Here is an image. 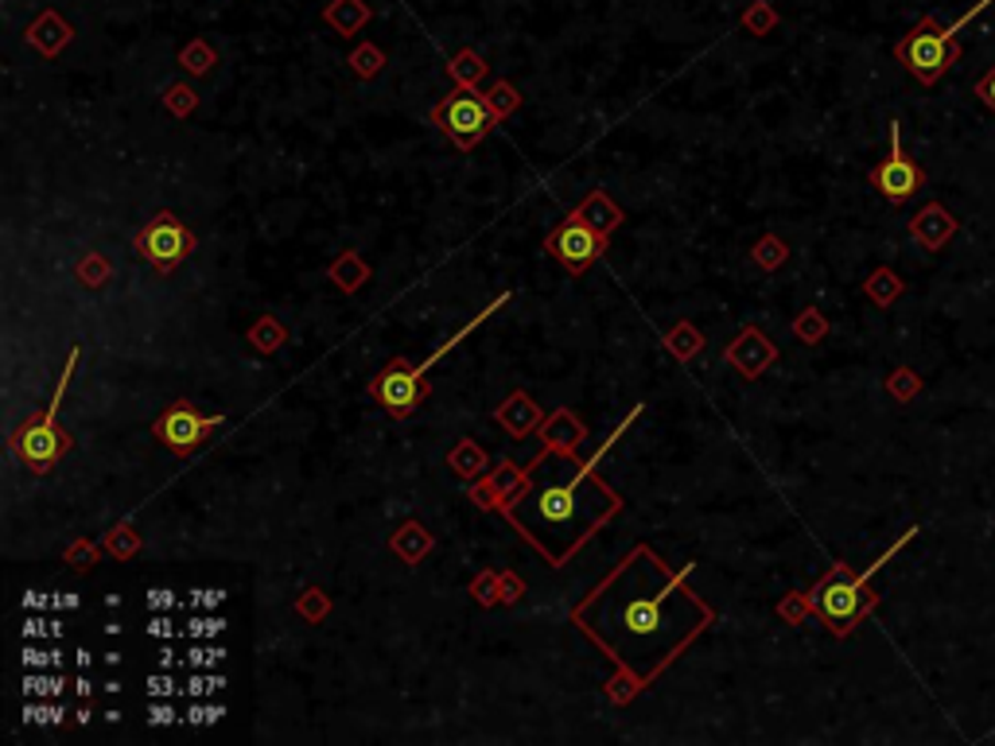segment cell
I'll list each match as a JSON object with an SVG mask.
<instances>
[{
    "instance_id": "cell-14",
    "label": "cell",
    "mask_w": 995,
    "mask_h": 746,
    "mask_svg": "<svg viewBox=\"0 0 995 746\" xmlns=\"http://www.w3.org/2000/svg\"><path fill=\"white\" fill-rule=\"evenodd\" d=\"M976 94H980V101H984V106H987V109H992V113H995V66H992V71H987V74H984V78H980Z\"/></svg>"
},
{
    "instance_id": "cell-7",
    "label": "cell",
    "mask_w": 995,
    "mask_h": 746,
    "mask_svg": "<svg viewBox=\"0 0 995 746\" xmlns=\"http://www.w3.org/2000/svg\"><path fill=\"white\" fill-rule=\"evenodd\" d=\"M436 125L455 140L459 148H475L486 132L494 129V106L475 94L471 86H459L455 94H447L436 109Z\"/></svg>"
},
{
    "instance_id": "cell-2",
    "label": "cell",
    "mask_w": 995,
    "mask_h": 746,
    "mask_svg": "<svg viewBox=\"0 0 995 746\" xmlns=\"http://www.w3.org/2000/svg\"><path fill=\"white\" fill-rule=\"evenodd\" d=\"M615 494L592 475V467H584L567 483H541L521 494L506 506V513L552 564H564L615 513Z\"/></svg>"
},
{
    "instance_id": "cell-8",
    "label": "cell",
    "mask_w": 995,
    "mask_h": 746,
    "mask_svg": "<svg viewBox=\"0 0 995 746\" xmlns=\"http://www.w3.org/2000/svg\"><path fill=\"white\" fill-rule=\"evenodd\" d=\"M195 238L175 214H156V218L137 234V253L149 264H156L160 272H172L180 261H187Z\"/></svg>"
},
{
    "instance_id": "cell-3",
    "label": "cell",
    "mask_w": 995,
    "mask_h": 746,
    "mask_svg": "<svg viewBox=\"0 0 995 746\" xmlns=\"http://www.w3.org/2000/svg\"><path fill=\"white\" fill-rule=\"evenodd\" d=\"M987 4H995V0H980V4H972V9L964 12L961 20H953L949 28H941L938 17L918 20V24H913L910 32L898 40V47H895L898 63H902L921 86H933L941 74H945L949 66L961 58V43H956V32H961L964 24H972V20H976L980 12L987 9Z\"/></svg>"
},
{
    "instance_id": "cell-10",
    "label": "cell",
    "mask_w": 995,
    "mask_h": 746,
    "mask_svg": "<svg viewBox=\"0 0 995 746\" xmlns=\"http://www.w3.org/2000/svg\"><path fill=\"white\" fill-rule=\"evenodd\" d=\"M603 249H607V234L584 226L580 214H572V218H567L564 226H560V230L549 238V253L572 272H584L587 264L603 253Z\"/></svg>"
},
{
    "instance_id": "cell-6",
    "label": "cell",
    "mask_w": 995,
    "mask_h": 746,
    "mask_svg": "<svg viewBox=\"0 0 995 746\" xmlns=\"http://www.w3.org/2000/svg\"><path fill=\"white\" fill-rule=\"evenodd\" d=\"M75 361H78V350H71V361H66L63 378H58V386H55V397H51V404L43 409V417L28 420V424L12 435V452H17V460L24 463V467H32L35 475H47V471L55 467L58 452L66 447V435L55 428V412H58V404H63L66 386H71Z\"/></svg>"
},
{
    "instance_id": "cell-5",
    "label": "cell",
    "mask_w": 995,
    "mask_h": 746,
    "mask_svg": "<svg viewBox=\"0 0 995 746\" xmlns=\"http://www.w3.org/2000/svg\"><path fill=\"white\" fill-rule=\"evenodd\" d=\"M506 304V295L502 300H498V304H490L486 307L483 315H478L475 323H471V327H478V323L486 320V315H494L498 312V307ZM467 327V331H471ZM467 331H459V335L452 338V343L447 346H440L436 354H432V358H424L420 361V366H404V361H389L386 369H381L378 374V381H374V393H378V401L386 404L389 412H393V417H409V412H417V404L424 401V393H429V374L432 369H436V361L444 358L447 350H452L455 343H459V338H467Z\"/></svg>"
},
{
    "instance_id": "cell-4",
    "label": "cell",
    "mask_w": 995,
    "mask_h": 746,
    "mask_svg": "<svg viewBox=\"0 0 995 746\" xmlns=\"http://www.w3.org/2000/svg\"><path fill=\"white\" fill-rule=\"evenodd\" d=\"M895 549H887V556H879L872 567H867V572H859V575H852L844 564H836L813 591H809V607H813L816 615L829 623L832 634H840V638L852 634V626H856L859 618L875 607V595L867 591V580H872V575L879 572L890 556H895Z\"/></svg>"
},
{
    "instance_id": "cell-11",
    "label": "cell",
    "mask_w": 995,
    "mask_h": 746,
    "mask_svg": "<svg viewBox=\"0 0 995 746\" xmlns=\"http://www.w3.org/2000/svg\"><path fill=\"white\" fill-rule=\"evenodd\" d=\"M872 183L890 203H906L921 187V167L902 156V129H898V121L890 125V156L872 172Z\"/></svg>"
},
{
    "instance_id": "cell-13",
    "label": "cell",
    "mask_w": 995,
    "mask_h": 746,
    "mask_svg": "<svg viewBox=\"0 0 995 746\" xmlns=\"http://www.w3.org/2000/svg\"><path fill=\"white\" fill-rule=\"evenodd\" d=\"M452 71H455V78H463V83H471V78H478V74H483V63H478V58L471 55V51H463V55H455Z\"/></svg>"
},
{
    "instance_id": "cell-12",
    "label": "cell",
    "mask_w": 995,
    "mask_h": 746,
    "mask_svg": "<svg viewBox=\"0 0 995 746\" xmlns=\"http://www.w3.org/2000/svg\"><path fill=\"white\" fill-rule=\"evenodd\" d=\"M366 17H370V12H366L363 0H335V4L327 9V20L338 28V32H354V28L363 24Z\"/></svg>"
},
{
    "instance_id": "cell-1",
    "label": "cell",
    "mask_w": 995,
    "mask_h": 746,
    "mask_svg": "<svg viewBox=\"0 0 995 746\" xmlns=\"http://www.w3.org/2000/svg\"><path fill=\"white\" fill-rule=\"evenodd\" d=\"M572 618L595 646L615 657L634 689H642L712 623V607L684 583V575L669 572L658 552L638 544Z\"/></svg>"
},
{
    "instance_id": "cell-15",
    "label": "cell",
    "mask_w": 995,
    "mask_h": 746,
    "mask_svg": "<svg viewBox=\"0 0 995 746\" xmlns=\"http://www.w3.org/2000/svg\"><path fill=\"white\" fill-rule=\"evenodd\" d=\"M149 603H152V610H156V607H160V610H164V607H175V599H172V595H167V591H152Z\"/></svg>"
},
{
    "instance_id": "cell-16",
    "label": "cell",
    "mask_w": 995,
    "mask_h": 746,
    "mask_svg": "<svg viewBox=\"0 0 995 746\" xmlns=\"http://www.w3.org/2000/svg\"><path fill=\"white\" fill-rule=\"evenodd\" d=\"M152 723H172V712L167 707H152Z\"/></svg>"
},
{
    "instance_id": "cell-9",
    "label": "cell",
    "mask_w": 995,
    "mask_h": 746,
    "mask_svg": "<svg viewBox=\"0 0 995 746\" xmlns=\"http://www.w3.org/2000/svg\"><path fill=\"white\" fill-rule=\"evenodd\" d=\"M223 420H226L223 412H210V417H203L195 404L175 401V404H167L164 417L156 420V440L164 443V447H172L175 455H187V452H195L198 443L206 440V432H210V428H218Z\"/></svg>"
}]
</instances>
